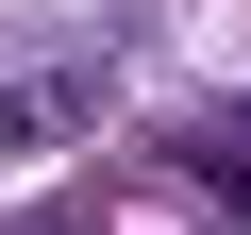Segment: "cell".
I'll use <instances>...</instances> for the list:
<instances>
[{
	"instance_id": "cell-1",
	"label": "cell",
	"mask_w": 251,
	"mask_h": 235,
	"mask_svg": "<svg viewBox=\"0 0 251 235\" xmlns=\"http://www.w3.org/2000/svg\"><path fill=\"white\" fill-rule=\"evenodd\" d=\"M84 84H100V67H34V84H17V135H67V118H84Z\"/></svg>"
}]
</instances>
